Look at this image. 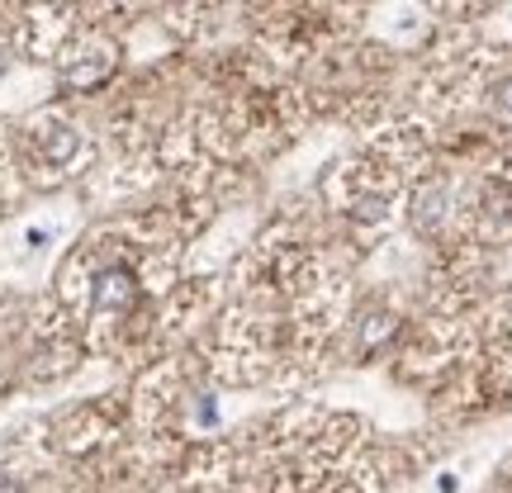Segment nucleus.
Segmentation results:
<instances>
[{"mask_svg": "<svg viewBox=\"0 0 512 493\" xmlns=\"http://www.w3.org/2000/svg\"><path fill=\"white\" fill-rule=\"evenodd\" d=\"M342 332H347L351 366H370L384 351H399V342L408 337V323H403V313L394 309V304H384L380 294H370L366 304H356V309L347 313Z\"/></svg>", "mask_w": 512, "mask_h": 493, "instance_id": "obj_5", "label": "nucleus"}, {"mask_svg": "<svg viewBox=\"0 0 512 493\" xmlns=\"http://www.w3.org/2000/svg\"><path fill=\"white\" fill-rule=\"evenodd\" d=\"M484 105H489V114H498V119H512V67L484 86Z\"/></svg>", "mask_w": 512, "mask_h": 493, "instance_id": "obj_6", "label": "nucleus"}, {"mask_svg": "<svg viewBox=\"0 0 512 493\" xmlns=\"http://www.w3.org/2000/svg\"><path fill=\"white\" fill-rule=\"evenodd\" d=\"M0 493H19V484L10 475H0Z\"/></svg>", "mask_w": 512, "mask_h": 493, "instance_id": "obj_8", "label": "nucleus"}, {"mask_svg": "<svg viewBox=\"0 0 512 493\" xmlns=\"http://www.w3.org/2000/svg\"><path fill=\"white\" fill-rule=\"evenodd\" d=\"M119 72V43L110 34H76L67 48H57V91L95 95Z\"/></svg>", "mask_w": 512, "mask_h": 493, "instance_id": "obj_4", "label": "nucleus"}, {"mask_svg": "<svg viewBox=\"0 0 512 493\" xmlns=\"http://www.w3.org/2000/svg\"><path fill=\"white\" fill-rule=\"evenodd\" d=\"M10 67H15V43L0 34V72H10Z\"/></svg>", "mask_w": 512, "mask_h": 493, "instance_id": "obj_7", "label": "nucleus"}, {"mask_svg": "<svg viewBox=\"0 0 512 493\" xmlns=\"http://www.w3.org/2000/svg\"><path fill=\"white\" fill-rule=\"evenodd\" d=\"M422 171V133L403 124H380L366 133V143L323 171L318 195L342 223L356 233H380L394 219L399 195H408L413 176Z\"/></svg>", "mask_w": 512, "mask_h": 493, "instance_id": "obj_2", "label": "nucleus"}, {"mask_svg": "<svg viewBox=\"0 0 512 493\" xmlns=\"http://www.w3.org/2000/svg\"><path fill=\"white\" fill-rule=\"evenodd\" d=\"M19 152L38 181H67L91 157V143L72 119H62L57 110H38L19 124Z\"/></svg>", "mask_w": 512, "mask_h": 493, "instance_id": "obj_3", "label": "nucleus"}, {"mask_svg": "<svg viewBox=\"0 0 512 493\" xmlns=\"http://www.w3.org/2000/svg\"><path fill=\"white\" fill-rule=\"evenodd\" d=\"M166 275H171L166 247L95 238L72 256L62 294L81 313L86 337L95 347H114L124 337H138V328H147V309L166 290Z\"/></svg>", "mask_w": 512, "mask_h": 493, "instance_id": "obj_1", "label": "nucleus"}]
</instances>
